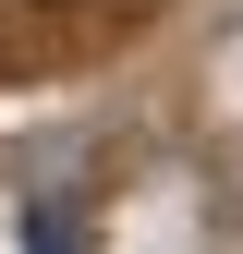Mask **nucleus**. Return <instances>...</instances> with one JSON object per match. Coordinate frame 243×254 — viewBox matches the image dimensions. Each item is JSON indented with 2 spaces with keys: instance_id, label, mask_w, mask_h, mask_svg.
Returning <instances> with one entry per match:
<instances>
[{
  "instance_id": "1",
  "label": "nucleus",
  "mask_w": 243,
  "mask_h": 254,
  "mask_svg": "<svg viewBox=\"0 0 243 254\" xmlns=\"http://www.w3.org/2000/svg\"><path fill=\"white\" fill-rule=\"evenodd\" d=\"M37 254H73V218L61 206H37Z\"/></svg>"
}]
</instances>
